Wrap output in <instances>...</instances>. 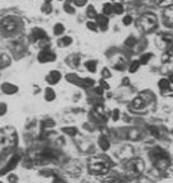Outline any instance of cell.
I'll use <instances>...</instances> for the list:
<instances>
[{
	"label": "cell",
	"instance_id": "obj_7",
	"mask_svg": "<svg viewBox=\"0 0 173 183\" xmlns=\"http://www.w3.org/2000/svg\"><path fill=\"white\" fill-rule=\"evenodd\" d=\"M54 58H56L54 53H52V52L48 51V49H43V51L40 52L39 54H38V59H39L42 63L51 62V61H53Z\"/></svg>",
	"mask_w": 173,
	"mask_h": 183
},
{
	"label": "cell",
	"instance_id": "obj_47",
	"mask_svg": "<svg viewBox=\"0 0 173 183\" xmlns=\"http://www.w3.org/2000/svg\"><path fill=\"white\" fill-rule=\"evenodd\" d=\"M44 1H46V3H51V0H44Z\"/></svg>",
	"mask_w": 173,
	"mask_h": 183
},
{
	"label": "cell",
	"instance_id": "obj_25",
	"mask_svg": "<svg viewBox=\"0 0 173 183\" xmlns=\"http://www.w3.org/2000/svg\"><path fill=\"white\" fill-rule=\"evenodd\" d=\"M63 133H66L67 135H71V136H73V135H76V133H77V129L76 128H63Z\"/></svg>",
	"mask_w": 173,
	"mask_h": 183
},
{
	"label": "cell",
	"instance_id": "obj_37",
	"mask_svg": "<svg viewBox=\"0 0 173 183\" xmlns=\"http://www.w3.org/2000/svg\"><path fill=\"white\" fill-rule=\"evenodd\" d=\"M123 22H124V24H125V25H129L131 22H133V18H131L130 15H127V17L124 18V20H123Z\"/></svg>",
	"mask_w": 173,
	"mask_h": 183
},
{
	"label": "cell",
	"instance_id": "obj_17",
	"mask_svg": "<svg viewBox=\"0 0 173 183\" xmlns=\"http://www.w3.org/2000/svg\"><path fill=\"white\" fill-rule=\"evenodd\" d=\"M129 138L133 139V140H138V139L142 138V133H140L138 129H133V130H130V133H129Z\"/></svg>",
	"mask_w": 173,
	"mask_h": 183
},
{
	"label": "cell",
	"instance_id": "obj_35",
	"mask_svg": "<svg viewBox=\"0 0 173 183\" xmlns=\"http://www.w3.org/2000/svg\"><path fill=\"white\" fill-rule=\"evenodd\" d=\"M9 182L10 183H17V182H18V177H17L14 173H11L10 176H9Z\"/></svg>",
	"mask_w": 173,
	"mask_h": 183
},
{
	"label": "cell",
	"instance_id": "obj_6",
	"mask_svg": "<svg viewBox=\"0 0 173 183\" xmlns=\"http://www.w3.org/2000/svg\"><path fill=\"white\" fill-rule=\"evenodd\" d=\"M1 28L4 29L5 33H13L18 29V23L15 22V19L11 18V17H8V18L3 19L1 22Z\"/></svg>",
	"mask_w": 173,
	"mask_h": 183
},
{
	"label": "cell",
	"instance_id": "obj_1",
	"mask_svg": "<svg viewBox=\"0 0 173 183\" xmlns=\"http://www.w3.org/2000/svg\"><path fill=\"white\" fill-rule=\"evenodd\" d=\"M18 141V136L14 129L11 128H4L0 130V149H9L11 147H15Z\"/></svg>",
	"mask_w": 173,
	"mask_h": 183
},
{
	"label": "cell",
	"instance_id": "obj_27",
	"mask_svg": "<svg viewBox=\"0 0 173 183\" xmlns=\"http://www.w3.org/2000/svg\"><path fill=\"white\" fill-rule=\"evenodd\" d=\"M87 15H89V18H96V17H97V13L95 11V8L93 7L87 8Z\"/></svg>",
	"mask_w": 173,
	"mask_h": 183
},
{
	"label": "cell",
	"instance_id": "obj_41",
	"mask_svg": "<svg viewBox=\"0 0 173 183\" xmlns=\"http://www.w3.org/2000/svg\"><path fill=\"white\" fill-rule=\"evenodd\" d=\"M134 43H135V38H129L127 40V44L128 46H131V44H134Z\"/></svg>",
	"mask_w": 173,
	"mask_h": 183
},
{
	"label": "cell",
	"instance_id": "obj_38",
	"mask_svg": "<svg viewBox=\"0 0 173 183\" xmlns=\"http://www.w3.org/2000/svg\"><path fill=\"white\" fill-rule=\"evenodd\" d=\"M43 10H46V13H49V11H52V7L49 3H46L44 5H43Z\"/></svg>",
	"mask_w": 173,
	"mask_h": 183
},
{
	"label": "cell",
	"instance_id": "obj_11",
	"mask_svg": "<svg viewBox=\"0 0 173 183\" xmlns=\"http://www.w3.org/2000/svg\"><path fill=\"white\" fill-rule=\"evenodd\" d=\"M95 19H96V24H97L99 27L102 29V30H105V29L107 28V22H109V20H107L106 15H104V14H100V15H97Z\"/></svg>",
	"mask_w": 173,
	"mask_h": 183
},
{
	"label": "cell",
	"instance_id": "obj_10",
	"mask_svg": "<svg viewBox=\"0 0 173 183\" xmlns=\"http://www.w3.org/2000/svg\"><path fill=\"white\" fill-rule=\"evenodd\" d=\"M60 80H61V73L58 71H52L51 73L47 76V81H48V83H51V85H56Z\"/></svg>",
	"mask_w": 173,
	"mask_h": 183
},
{
	"label": "cell",
	"instance_id": "obj_20",
	"mask_svg": "<svg viewBox=\"0 0 173 183\" xmlns=\"http://www.w3.org/2000/svg\"><path fill=\"white\" fill-rule=\"evenodd\" d=\"M46 100L47 101H52V100H54V97H56V95H54V91L52 89H47L46 90Z\"/></svg>",
	"mask_w": 173,
	"mask_h": 183
},
{
	"label": "cell",
	"instance_id": "obj_24",
	"mask_svg": "<svg viewBox=\"0 0 173 183\" xmlns=\"http://www.w3.org/2000/svg\"><path fill=\"white\" fill-rule=\"evenodd\" d=\"M63 30H64V27L61 24V23H58V24L54 25V34L56 36H61V34L63 33Z\"/></svg>",
	"mask_w": 173,
	"mask_h": 183
},
{
	"label": "cell",
	"instance_id": "obj_21",
	"mask_svg": "<svg viewBox=\"0 0 173 183\" xmlns=\"http://www.w3.org/2000/svg\"><path fill=\"white\" fill-rule=\"evenodd\" d=\"M40 157H42L43 159H51V158H53L54 157V152L53 150H43Z\"/></svg>",
	"mask_w": 173,
	"mask_h": 183
},
{
	"label": "cell",
	"instance_id": "obj_46",
	"mask_svg": "<svg viewBox=\"0 0 173 183\" xmlns=\"http://www.w3.org/2000/svg\"><path fill=\"white\" fill-rule=\"evenodd\" d=\"M169 82H171V83L173 82V73L171 75V77H169Z\"/></svg>",
	"mask_w": 173,
	"mask_h": 183
},
{
	"label": "cell",
	"instance_id": "obj_9",
	"mask_svg": "<svg viewBox=\"0 0 173 183\" xmlns=\"http://www.w3.org/2000/svg\"><path fill=\"white\" fill-rule=\"evenodd\" d=\"M164 17V20H166V23L168 25H173V4L169 5V7H167L166 11H164L163 14Z\"/></svg>",
	"mask_w": 173,
	"mask_h": 183
},
{
	"label": "cell",
	"instance_id": "obj_4",
	"mask_svg": "<svg viewBox=\"0 0 173 183\" xmlns=\"http://www.w3.org/2000/svg\"><path fill=\"white\" fill-rule=\"evenodd\" d=\"M144 170V163L140 159H134L128 165V173L130 176H139Z\"/></svg>",
	"mask_w": 173,
	"mask_h": 183
},
{
	"label": "cell",
	"instance_id": "obj_8",
	"mask_svg": "<svg viewBox=\"0 0 173 183\" xmlns=\"http://www.w3.org/2000/svg\"><path fill=\"white\" fill-rule=\"evenodd\" d=\"M18 161H19V158L18 157H13V158L10 159L9 162H8V164L5 165L3 169H0V176H4V174H7V173H9L11 169H14V168L17 167V163H18Z\"/></svg>",
	"mask_w": 173,
	"mask_h": 183
},
{
	"label": "cell",
	"instance_id": "obj_12",
	"mask_svg": "<svg viewBox=\"0 0 173 183\" xmlns=\"http://www.w3.org/2000/svg\"><path fill=\"white\" fill-rule=\"evenodd\" d=\"M133 153H134V150H133V148L131 147H124V149L121 150V154H120V158H123V159H130L131 157H133Z\"/></svg>",
	"mask_w": 173,
	"mask_h": 183
},
{
	"label": "cell",
	"instance_id": "obj_13",
	"mask_svg": "<svg viewBox=\"0 0 173 183\" xmlns=\"http://www.w3.org/2000/svg\"><path fill=\"white\" fill-rule=\"evenodd\" d=\"M46 37V33H44V30L43 29H34L33 32H32V39L33 40H39V39H42V38H44Z\"/></svg>",
	"mask_w": 173,
	"mask_h": 183
},
{
	"label": "cell",
	"instance_id": "obj_43",
	"mask_svg": "<svg viewBox=\"0 0 173 183\" xmlns=\"http://www.w3.org/2000/svg\"><path fill=\"white\" fill-rule=\"evenodd\" d=\"M95 91H96V94H99V95H101V94H102V92H104V89H102V87H99V89H96V90H95Z\"/></svg>",
	"mask_w": 173,
	"mask_h": 183
},
{
	"label": "cell",
	"instance_id": "obj_30",
	"mask_svg": "<svg viewBox=\"0 0 173 183\" xmlns=\"http://www.w3.org/2000/svg\"><path fill=\"white\" fill-rule=\"evenodd\" d=\"M81 85L85 86V87H91L93 85V80H91V78H85V80L81 81Z\"/></svg>",
	"mask_w": 173,
	"mask_h": 183
},
{
	"label": "cell",
	"instance_id": "obj_44",
	"mask_svg": "<svg viewBox=\"0 0 173 183\" xmlns=\"http://www.w3.org/2000/svg\"><path fill=\"white\" fill-rule=\"evenodd\" d=\"M100 85H101L102 89H109V85H106V83H105V81H102V80H101V83H100Z\"/></svg>",
	"mask_w": 173,
	"mask_h": 183
},
{
	"label": "cell",
	"instance_id": "obj_31",
	"mask_svg": "<svg viewBox=\"0 0 173 183\" xmlns=\"http://www.w3.org/2000/svg\"><path fill=\"white\" fill-rule=\"evenodd\" d=\"M64 10H66L67 13H70V14H73V13H75V8L72 7V3H71V1L67 3V4L64 5Z\"/></svg>",
	"mask_w": 173,
	"mask_h": 183
},
{
	"label": "cell",
	"instance_id": "obj_28",
	"mask_svg": "<svg viewBox=\"0 0 173 183\" xmlns=\"http://www.w3.org/2000/svg\"><path fill=\"white\" fill-rule=\"evenodd\" d=\"M152 58V53H146V54H143L142 57H140V63H143V65H145V63H148V61Z\"/></svg>",
	"mask_w": 173,
	"mask_h": 183
},
{
	"label": "cell",
	"instance_id": "obj_36",
	"mask_svg": "<svg viewBox=\"0 0 173 183\" xmlns=\"http://www.w3.org/2000/svg\"><path fill=\"white\" fill-rule=\"evenodd\" d=\"M102 77H104V78H109V77H111V73L109 72V69H107V68H104V69H102Z\"/></svg>",
	"mask_w": 173,
	"mask_h": 183
},
{
	"label": "cell",
	"instance_id": "obj_34",
	"mask_svg": "<svg viewBox=\"0 0 173 183\" xmlns=\"http://www.w3.org/2000/svg\"><path fill=\"white\" fill-rule=\"evenodd\" d=\"M87 27L90 29H92V30H96L97 29V24H96V22H89L87 23Z\"/></svg>",
	"mask_w": 173,
	"mask_h": 183
},
{
	"label": "cell",
	"instance_id": "obj_5",
	"mask_svg": "<svg viewBox=\"0 0 173 183\" xmlns=\"http://www.w3.org/2000/svg\"><path fill=\"white\" fill-rule=\"evenodd\" d=\"M173 44V39L171 36H167V34H159L157 37V46L158 48L163 49V51H167L172 47Z\"/></svg>",
	"mask_w": 173,
	"mask_h": 183
},
{
	"label": "cell",
	"instance_id": "obj_18",
	"mask_svg": "<svg viewBox=\"0 0 173 183\" xmlns=\"http://www.w3.org/2000/svg\"><path fill=\"white\" fill-rule=\"evenodd\" d=\"M100 148L102 150H107L110 148V143H109V140H107L106 138H100Z\"/></svg>",
	"mask_w": 173,
	"mask_h": 183
},
{
	"label": "cell",
	"instance_id": "obj_29",
	"mask_svg": "<svg viewBox=\"0 0 173 183\" xmlns=\"http://www.w3.org/2000/svg\"><path fill=\"white\" fill-rule=\"evenodd\" d=\"M158 5H163V7H169L173 4V0H155Z\"/></svg>",
	"mask_w": 173,
	"mask_h": 183
},
{
	"label": "cell",
	"instance_id": "obj_39",
	"mask_svg": "<svg viewBox=\"0 0 173 183\" xmlns=\"http://www.w3.org/2000/svg\"><path fill=\"white\" fill-rule=\"evenodd\" d=\"M5 111H7V105H4V104H0V115H4Z\"/></svg>",
	"mask_w": 173,
	"mask_h": 183
},
{
	"label": "cell",
	"instance_id": "obj_23",
	"mask_svg": "<svg viewBox=\"0 0 173 183\" xmlns=\"http://www.w3.org/2000/svg\"><path fill=\"white\" fill-rule=\"evenodd\" d=\"M102 11H104V15H109V14H111L114 11V7L113 4H105L104 5V9H102Z\"/></svg>",
	"mask_w": 173,
	"mask_h": 183
},
{
	"label": "cell",
	"instance_id": "obj_14",
	"mask_svg": "<svg viewBox=\"0 0 173 183\" xmlns=\"http://www.w3.org/2000/svg\"><path fill=\"white\" fill-rule=\"evenodd\" d=\"M145 106V101L143 97H135L133 100V109L135 110H140Z\"/></svg>",
	"mask_w": 173,
	"mask_h": 183
},
{
	"label": "cell",
	"instance_id": "obj_40",
	"mask_svg": "<svg viewBox=\"0 0 173 183\" xmlns=\"http://www.w3.org/2000/svg\"><path fill=\"white\" fill-rule=\"evenodd\" d=\"M119 119V110H114V112H113V120H118Z\"/></svg>",
	"mask_w": 173,
	"mask_h": 183
},
{
	"label": "cell",
	"instance_id": "obj_3",
	"mask_svg": "<svg viewBox=\"0 0 173 183\" xmlns=\"http://www.w3.org/2000/svg\"><path fill=\"white\" fill-rule=\"evenodd\" d=\"M109 170V163L102 158H93L90 161V172L93 174H105Z\"/></svg>",
	"mask_w": 173,
	"mask_h": 183
},
{
	"label": "cell",
	"instance_id": "obj_42",
	"mask_svg": "<svg viewBox=\"0 0 173 183\" xmlns=\"http://www.w3.org/2000/svg\"><path fill=\"white\" fill-rule=\"evenodd\" d=\"M105 183H121V182L118 181V179H114V178H111V179H107V181H105Z\"/></svg>",
	"mask_w": 173,
	"mask_h": 183
},
{
	"label": "cell",
	"instance_id": "obj_26",
	"mask_svg": "<svg viewBox=\"0 0 173 183\" xmlns=\"http://www.w3.org/2000/svg\"><path fill=\"white\" fill-rule=\"evenodd\" d=\"M139 66H140V62H139V61H134V62L130 65V67H129V71H130L131 73H134V72L138 71Z\"/></svg>",
	"mask_w": 173,
	"mask_h": 183
},
{
	"label": "cell",
	"instance_id": "obj_19",
	"mask_svg": "<svg viewBox=\"0 0 173 183\" xmlns=\"http://www.w3.org/2000/svg\"><path fill=\"white\" fill-rule=\"evenodd\" d=\"M72 43V38H70V37H64V38H61L60 39V47H67V46H70Z\"/></svg>",
	"mask_w": 173,
	"mask_h": 183
},
{
	"label": "cell",
	"instance_id": "obj_33",
	"mask_svg": "<svg viewBox=\"0 0 173 183\" xmlns=\"http://www.w3.org/2000/svg\"><path fill=\"white\" fill-rule=\"evenodd\" d=\"M68 1L73 3V4L77 5V7H84V5L87 3V0H68Z\"/></svg>",
	"mask_w": 173,
	"mask_h": 183
},
{
	"label": "cell",
	"instance_id": "obj_45",
	"mask_svg": "<svg viewBox=\"0 0 173 183\" xmlns=\"http://www.w3.org/2000/svg\"><path fill=\"white\" fill-rule=\"evenodd\" d=\"M123 83H124L125 86L129 85V78H124V80H123Z\"/></svg>",
	"mask_w": 173,
	"mask_h": 183
},
{
	"label": "cell",
	"instance_id": "obj_22",
	"mask_svg": "<svg viewBox=\"0 0 173 183\" xmlns=\"http://www.w3.org/2000/svg\"><path fill=\"white\" fill-rule=\"evenodd\" d=\"M96 66H97V63H96L95 61H89V62H86V68L89 69L90 72H95Z\"/></svg>",
	"mask_w": 173,
	"mask_h": 183
},
{
	"label": "cell",
	"instance_id": "obj_32",
	"mask_svg": "<svg viewBox=\"0 0 173 183\" xmlns=\"http://www.w3.org/2000/svg\"><path fill=\"white\" fill-rule=\"evenodd\" d=\"M113 7H114V11L118 14H121L123 11H124V7H123L121 4H114Z\"/></svg>",
	"mask_w": 173,
	"mask_h": 183
},
{
	"label": "cell",
	"instance_id": "obj_2",
	"mask_svg": "<svg viewBox=\"0 0 173 183\" xmlns=\"http://www.w3.org/2000/svg\"><path fill=\"white\" fill-rule=\"evenodd\" d=\"M157 27V18L153 14H144L138 20V28L143 32H150Z\"/></svg>",
	"mask_w": 173,
	"mask_h": 183
},
{
	"label": "cell",
	"instance_id": "obj_16",
	"mask_svg": "<svg viewBox=\"0 0 173 183\" xmlns=\"http://www.w3.org/2000/svg\"><path fill=\"white\" fill-rule=\"evenodd\" d=\"M3 90H4L5 94H14V92H17V87L14 85H10V83H5L4 86H3Z\"/></svg>",
	"mask_w": 173,
	"mask_h": 183
},
{
	"label": "cell",
	"instance_id": "obj_15",
	"mask_svg": "<svg viewBox=\"0 0 173 183\" xmlns=\"http://www.w3.org/2000/svg\"><path fill=\"white\" fill-rule=\"evenodd\" d=\"M169 86H171V82H169V80H167V78H162V80L159 81V89L162 90V91H168L169 90Z\"/></svg>",
	"mask_w": 173,
	"mask_h": 183
}]
</instances>
